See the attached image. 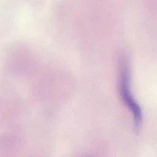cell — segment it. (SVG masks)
I'll use <instances>...</instances> for the list:
<instances>
[{
  "label": "cell",
  "mask_w": 157,
  "mask_h": 157,
  "mask_svg": "<svg viewBox=\"0 0 157 157\" xmlns=\"http://www.w3.org/2000/svg\"><path fill=\"white\" fill-rule=\"evenodd\" d=\"M130 74L128 59L122 56L119 62V92L120 96L126 107L130 110L134 119V128L139 131L142 123L143 115L140 107L133 97L129 85Z\"/></svg>",
  "instance_id": "cell-1"
}]
</instances>
